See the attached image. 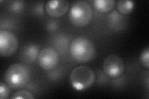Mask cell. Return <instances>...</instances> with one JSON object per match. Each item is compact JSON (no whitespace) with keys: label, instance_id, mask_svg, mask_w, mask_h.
Returning <instances> with one entry per match:
<instances>
[{"label":"cell","instance_id":"4","mask_svg":"<svg viewBox=\"0 0 149 99\" xmlns=\"http://www.w3.org/2000/svg\"><path fill=\"white\" fill-rule=\"evenodd\" d=\"M95 78V74L91 68L86 66H80L72 71L70 81L74 89L83 91L92 86Z\"/></svg>","mask_w":149,"mask_h":99},{"label":"cell","instance_id":"8","mask_svg":"<svg viewBox=\"0 0 149 99\" xmlns=\"http://www.w3.org/2000/svg\"><path fill=\"white\" fill-rule=\"evenodd\" d=\"M68 2L65 0H54L46 3L45 9L47 15L52 17L63 16L68 11Z\"/></svg>","mask_w":149,"mask_h":99},{"label":"cell","instance_id":"7","mask_svg":"<svg viewBox=\"0 0 149 99\" xmlns=\"http://www.w3.org/2000/svg\"><path fill=\"white\" fill-rule=\"evenodd\" d=\"M37 58L39 66L45 70L54 68L58 64L59 61L57 52L50 48L41 50Z\"/></svg>","mask_w":149,"mask_h":99},{"label":"cell","instance_id":"13","mask_svg":"<svg viewBox=\"0 0 149 99\" xmlns=\"http://www.w3.org/2000/svg\"><path fill=\"white\" fill-rule=\"evenodd\" d=\"M140 62L144 68L148 69L149 68V48L144 49L140 55Z\"/></svg>","mask_w":149,"mask_h":99},{"label":"cell","instance_id":"6","mask_svg":"<svg viewBox=\"0 0 149 99\" xmlns=\"http://www.w3.org/2000/svg\"><path fill=\"white\" fill-rule=\"evenodd\" d=\"M17 47L18 40L15 34L8 30L0 31V54L2 57L13 55Z\"/></svg>","mask_w":149,"mask_h":99},{"label":"cell","instance_id":"11","mask_svg":"<svg viewBox=\"0 0 149 99\" xmlns=\"http://www.w3.org/2000/svg\"><path fill=\"white\" fill-rule=\"evenodd\" d=\"M134 8V1L119 0L117 2V8L118 11L123 15H129L133 11Z\"/></svg>","mask_w":149,"mask_h":99},{"label":"cell","instance_id":"5","mask_svg":"<svg viewBox=\"0 0 149 99\" xmlns=\"http://www.w3.org/2000/svg\"><path fill=\"white\" fill-rule=\"evenodd\" d=\"M102 69L104 74L110 78H117L122 76L125 71L123 60L116 55L107 56L103 61Z\"/></svg>","mask_w":149,"mask_h":99},{"label":"cell","instance_id":"2","mask_svg":"<svg viewBox=\"0 0 149 99\" xmlns=\"http://www.w3.org/2000/svg\"><path fill=\"white\" fill-rule=\"evenodd\" d=\"M4 81L10 88L20 89L24 87L29 82V73L22 64H13L6 70Z\"/></svg>","mask_w":149,"mask_h":99},{"label":"cell","instance_id":"15","mask_svg":"<svg viewBox=\"0 0 149 99\" xmlns=\"http://www.w3.org/2000/svg\"><path fill=\"white\" fill-rule=\"evenodd\" d=\"M22 4L21 1H14L12 4V9L14 11H19L22 9Z\"/></svg>","mask_w":149,"mask_h":99},{"label":"cell","instance_id":"12","mask_svg":"<svg viewBox=\"0 0 149 99\" xmlns=\"http://www.w3.org/2000/svg\"><path fill=\"white\" fill-rule=\"evenodd\" d=\"M33 94L26 90H19L16 92L11 97V99H33Z\"/></svg>","mask_w":149,"mask_h":99},{"label":"cell","instance_id":"9","mask_svg":"<svg viewBox=\"0 0 149 99\" xmlns=\"http://www.w3.org/2000/svg\"><path fill=\"white\" fill-rule=\"evenodd\" d=\"M95 8L101 12H108L113 10L115 6L114 0H95L92 1Z\"/></svg>","mask_w":149,"mask_h":99},{"label":"cell","instance_id":"1","mask_svg":"<svg viewBox=\"0 0 149 99\" xmlns=\"http://www.w3.org/2000/svg\"><path fill=\"white\" fill-rule=\"evenodd\" d=\"M70 51L73 58L81 63L90 62L96 55L95 44L85 37H77L73 40Z\"/></svg>","mask_w":149,"mask_h":99},{"label":"cell","instance_id":"14","mask_svg":"<svg viewBox=\"0 0 149 99\" xmlns=\"http://www.w3.org/2000/svg\"><path fill=\"white\" fill-rule=\"evenodd\" d=\"M9 93H10V90H9V86L8 85L3 82H0V98L4 99L8 98Z\"/></svg>","mask_w":149,"mask_h":99},{"label":"cell","instance_id":"10","mask_svg":"<svg viewBox=\"0 0 149 99\" xmlns=\"http://www.w3.org/2000/svg\"><path fill=\"white\" fill-rule=\"evenodd\" d=\"M22 55L24 56V59L26 61H29V62H32L38 56V48L35 45H28L24 48V51H23Z\"/></svg>","mask_w":149,"mask_h":99},{"label":"cell","instance_id":"3","mask_svg":"<svg viewBox=\"0 0 149 99\" xmlns=\"http://www.w3.org/2000/svg\"><path fill=\"white\" fill-rule=\"evenodd\" d=\"M68 17L74 26L79 27L86 26L93 17L91 5L86 1H77L70 8Z\"/></svg>","mask_w":149,"mask_h":99}]
</instances>
